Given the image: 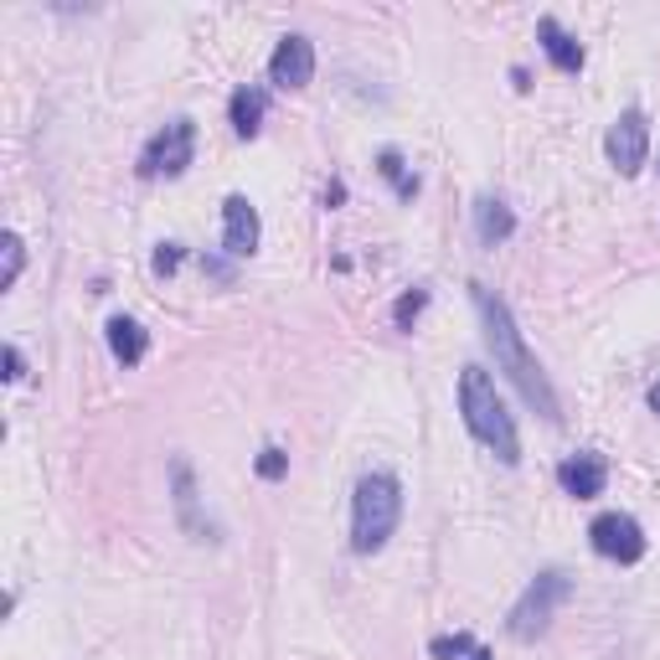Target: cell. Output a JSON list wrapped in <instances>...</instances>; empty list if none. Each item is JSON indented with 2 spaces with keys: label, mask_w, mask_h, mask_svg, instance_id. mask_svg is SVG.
Returning <instances> with one entry per match:
<instances>
[{
  "label": "cell",
  "mask_w": 660,
  "mask_h": 660,
  "mask_svg": "<svg viewBox=\"0 0 660 660\" xmlns=\"http://www.w3.org/2000/svg\"><path fill=\"white\" fill-rule=\"evenodd\" d=\"M429 650H434L439 660H460V656H470V650H475V640H470V635H439Z\"/></svg>",
  "instance_id": "20"
},
{
  "label": "cell",
  "mask_w": 660,
  "mask_h": 660,
  "mask_svg": "<svg viewBox=\"0 0 660 660\" xmlns=\"http://www.w3.org/2000/svg\"><path fill=\"white\" fill-rule=\"evenodd\" d=\"M264 114H269V93L258 89V83H243V89L233 93V104H227V120H233V130H238L243 140H254L258 130H264Z\"/></svg>",
  "instance_id": "13"
},
{
  "label": "cell",
  "mask_w": 660,
  "mask_h": 660,
  "mask_svg": "<svg viewBox=\"0 0 660 660\" xmlns=\"http://www.w3.org/2000/svg\"><path fill=\"white\" fill-rule=\"evenodd\" d=\"M475 233H481L485 248H495V243H506L516 233V217H511V207L501 196H481L475 202Z\"/></svg>",
  "instance_id": "14"
},
{
  "label": "cell",
  "mask_w": 660,
  "mask_h": 660,
  "mask_svg": "<svg viewBox=\"0 0 660 660\" xmlns=\"http://www.w3.org/2000/svg\"><path fill=\"white\" fill-rule=\"evenodd\" d=\"M588 542H594V553L609 557V563H640V557H646V532H640V522L625 516V511H604V516H594Z\"/></svg>",
  "instance_id": "7"
},
{
  "label": "cell",
  "mask_w": 660,
  "mask_h": 660,
  "mask_svg": "<svg viewBox=\"0 0 660 660\" xmlns=\"http://www.w3.org/2000/svg\"><path fill=\"white\" fill-rule=\"evenodd\" d=\"M104 336H109V351H114V361H120V367H140V361H145V351H151V336H145V326H140V320H130V316H114L104 326Z\"/></svg>",
  "instance_id": "12"
},
{
  "label": "cell",
  "mask_w": 660,
  "mask_h": 660,
  "mask_svg": "<svg viewBox=\"0 0 660 660\" xmlns=\"http://www.w3.org/2000/svg\"><path fill=\"white\" fill-rule=\"evenodd\" d=\"M21 377H27V357L16 346H6V382H21Z\"/></svg>",
  "instance_id": "22"
},
{
  "label": "cell",
  "mask_w": 660,
  "mask_h": 660,
  "mask_svg": "<svg viewBox=\"0 0 660 660\" xmlns=\"http://www.w3.org/2000/svg\"><path fill=\"white\" fill-rule=\"evenodd\" d=\"M537 42H542V52L553 58L557 73H584V47H578L573 31H563L557 16H542V21H537Z\"/></svg>",
  "instance_id": "11"
},
{
  "label": "cell",
  "mask_w": 660,
  "mask_h": 660,
  "mask_svg": "<svg viewBox=\"0 0 660 660\" xmlns=\"http://www.w3.org/2000/svg\"><path fill=\"white\" fill-rule=\"evenodd\" d=\"M258 475H264V481H285V475H289V454L279 450V444H269V450L258 454Z\"/></svg>",
  "instance_id": "19"
},
{
  "label": "cell",
  "mask_w": 660,
  "mask_h": 660,
  "mask_svg": "<svg viewBox=\"0 0 660 660\" xmlns=\"http://www.w3.org/2000/svg\"><path fill=\"white\" fill-rule=\"evenodd\" d=\"M557 485H563L573 501H594V495H604V485H609V465H604L599 454H568V460L557 465Z\"/></svg>",
  "instance_id": "10"
},
{
  "label": "cell",
  "mask_w": 660,
  "mask_h": 660,
  "mask_svg": "<svg viewBox=\"0 0 660 660\" xmlns=\"http://www.w3.org/2000/svg\"><path fill=\"white\" fill-rule=\"evenodd\" d=\"M604 155L615 165L619 176H640L650 161V120L646 109H625L615 124H609V135H604Z\"/></svg>",
  "instance_id": "6"
},
{
  "label": "cell",
  "mask_w": 660,
  "mask_h": 660,
  "mask_svg": "<svg viewBox=\"0 0 660 660\" xmlns=\"http://www.w3.org/2000/svg\"><path fill=\"white\" fill-rule=\"evenodd\" d=\"M171 485H176L181 526H186L196 542H207V522L196 516V481H192V465H186V460H176V465H171Z\"/></svg>",
  "instance_id": "15"
},
{
  "label": "cell",
  "mask_w": 660,
  "mask_h": 660,
  "mask_svg": "<svg viewBox=\"0 0 660 660\" xmlns=\"http://www.w3.org/2000/svg\"><path fill=\"white\" fill-rule=\"evenodd\" d=\"M377 171H382V176L392 181V192L403 196V202H413V196H419V176L408 171L403 155H398V151H382V155H377Z\"/></svg>",
  "instance_id": "16"
},
{
  "label": "cell",
  "mask_w": 660,
  "mask_h": 660,
  "mask_svg": "<svg viewBox=\"0 0 660 660\" xmlns=\"http://www.w3.org/2000/svg\"><path fill=\"white\" fill-rule=\"evenodd\" d=\"M465 660H491V650H481V646H475V650H470Z\"/></svg>",
  "instance_id": "24"
},
{
  "label": "cell",
  "mask_w": 660,
  "mask_h": 660,
  "mask_svg": "<svg viewBox=\"0 0 660 660\" xmlns=\"http://www.w3.org/2000/svg\"><path fill=\"white\" fill-rule=\"evenodd\" d=\"M475 289V305H481V320H485V346L495 351V367L511 377V388L526 398L532 413H542L547 423H563V408H557V392L547 382V372L537 367V357L526 351L522 341V326L511 320V305L501 295H491L485 285H470Z\"/></svg>",
  "instance_id": "1"
},
{
  "label": "cell",
  "mask_w": 660,
  "mask_h": 660,
  "mask_svg": "<svg viewBox=\"0 0 660 660\" xmlns=\"http://www.w3.org/2000/svg\"><path fill=\"white\" fill-rule=\"evenodd\" d=\"M568 594H573V584H568V573L563 568L537 573V578L526 584V594L516 599V609H511L506 630L516 635V640H537V635H547V625H553V615L568 604Z\"/></svg>",
  "instance_id": "4"
},
{
  "label": "cell",
  "mask_w": 660,
  "mask_h": 660,
  "mask_svg": "<svg viewBox=\"0 0 660 660\" xmlns=\"http://www.w3.org/2000/svg\"><path fill=\"white\" fill-rule=\"evenodd\" d=\"M423 310H429V289H408L403 300L392 305V326H398V330H413V320H419Z\"/></svg>",
  "instance_id": "17"
},
{
  "label": "cell",
  "mask_w": 660,
  "mask_h": 660,
  "mask_svg": "<svg viewBox=\"0 0 660 660\" xmlns=\"http://www.w3.org/2000/svg\"><path fill=\"white\" fill-rule=\"evenodd\" d=\"M403 522V485L392 481L388 470H372L357 481L351 495V547L357 553H382L388 537Z\"/></svg>",
  "instance_id": "3"
},
{
  "label": "cell",
  "mask_w": 660,
  "mask_h": 660,
  "mask_svg": "<svg viewBox=\"0 0 660 660\" xmlns=\"http://www.w3.org/2000/svg\"><path fill=\"white\" fill-rule=\"evenodd\" d=\"M196 161V124L192 120H171L161 135H151V145L140 151V176H181Z\"/></svg>",
  "instance_id": "5"
},
{
  "label": "cell",
  "mask_w": 660,
  "mask_h": 660,
  "mask_svg": "<svg viewBox=\"0 0 660 660\" xmlns=\"http://www.w3.org/2000/svg\"><path fill=\"white\" fill-rule=\"evenodd\" d=\"M460 413H465V429L481 439L485 450L501 460V465H516L522 460V439H516V419L506 413L501 392H495L491 372L470 361L460 372Z\"/></svg>",
  "instance_id": "2"
},
{
  "label": "cell",
  "mask_w": 660,
  "mask_h": 660,
  "mask_svg": "<svg viewBox=\"0 0 660 660\" xmlns=\"http://www.w3.org/2000/svg\"><path fill=\"white\" fill-rule=\"evenodd\" d=\"M258 238H264L258 207L248 202V196H227L223 202V248H227V258L258 254Z\"/></svg>",
  "instance_id": "8"
},
{
  "label": "cell",
  "mask_w": 660,
  "mask_h": 660,
  "mask_svg": "<svg viewBox=\"0 0 660 660\" xmlns=\"http://www.w3.org/2000/svg\"><path fill=\"white\" fill-rule=\"evenodd\" d=\"M650 408H656V419H660V382L650 388Z\"/></svg>",
  "instance_id": "23"
},
{
  "label": "cell",
  "mask_w": 660,
  "mask_h": 660,
  "mask_svg": "<svg viewBox=\"0 0 660 660\" xmlns=\"http://www.w3.org/2000/svg\"><path fill=\"white\" fill-rule=\"evenodd\" d=\"M6 274H0V289H16V279H21V269H27V248H21V238L16 233H6Z\"/></svg>",
  "instance_id": "18"
},
{
  "label": "cell",
  "mask_w": 660,
  "mask_h": 660,
  "mask_svg": "<svg viewBox=\"0 0 660 660\" xmlns=\"http://www.w3.org/2000/svg\"><path fill=\"white\" fill-rule=\"evenodd\" d=\"M269 78L279 83V89H305L310 78H316V47H310V37H279V47H274L269 58Z\"/></svg>",
  "instance_id": "9"
},
{
  "label": "cell",
  "mask_w": 660,
  "mask_h": 660,
  "mask_svg": "<svg viewBox=\"0 0 660 660\" xmlns=\"http://www.w3.org/2000/svg\"><path fill=\"white\" fill-rule=\"evenodd\" d=\"M151 269L161 274V279H171V274L181 269V243H161V248H155V258H151Z\"/></svg>",
  "instance_id": "21"
}]
</instances>
